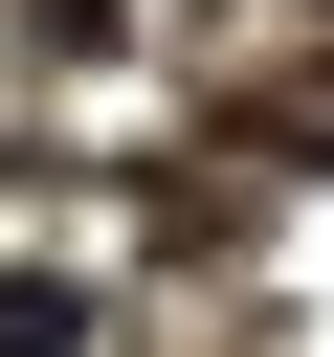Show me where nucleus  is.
Wrapping results in <instances>:
<instances>
[{
    "mask_svg": "<svg viewBox=\"0 0 334 357\" xmlns=\"http://www.w3.org/2000/svg\"><path fill=\"white\" fill-rule=\"evenodd\" d=\"M0 357H89V290H45V268H0Z\"/></svg>",
    "mask_w": 334,
    "mask_h": 357,
    "instance_id": "f257e3e1",
    "label": "nucleus"
}]
</instances>
